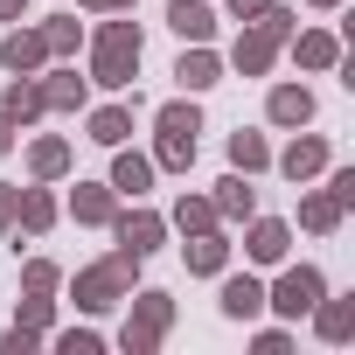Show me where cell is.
Instances as JSON below:
<instances>
[{
    "mask_svg": "<svg viewBox=\"0 0 355 355\" xmlns=\"http://www.w3.org/2000/svg\"><path fill=\"white\" fill-rule=\"evenodd\" d=\"M132 279H139V251H125V244H119L112 258L84 265L70 293H77V306H84V313H105V306H119V300L132 293Z\"/></svg>",
    "mask_w": 355,
    "mask_h": 355,
    "instance_id": "6da1fadb",
    "label": "cell"
},
{
    "mask_svg": "<svg viewBox=\"0 0 355 355\" xmlns=\"http://www.w3.org/2000/svg\"><path fill=\"white\" fill-rule=\"evenodd\" d=\"M196 132H202V112H196V105H182V98L160 105V112H153V167H174V174H182V167L196 160Z\"/></svg>",
    "mask_w": 355,
    "mask_h": 355,
    "instance_id": "7a4b0ae2",
    "label": "cell"
},
{
    "mask_svg": "<svg viewBox=\"0 0 355 355\" xmlns=\"http://www.w3.org/2000/svg\"><path fill=\"white\" fill-rule=\"evenodd\" d=\"M132 70H139V28H132V21H105L98 42H91V77H98L105 91H125Z\"/></svg>",
    "mask_w": 355,
    "mask_h": 355,
    "instance_id": "3957f363",
    "label": "cell"
},
{
    "mask_svg": "<svg viewBox=\"0 0 355 355\" xmlns=\"http://www.w3.org/2000/svg\"><path fill=\"white\" fill-rule=\"evenodd\" d=\"M286 35H293V15H286V8H265V15H258V21H251V28L237 35V49H230V63H237L244 77H265Z\"/></svg>",
    "mask_w": 355,
    "mask_h": 355,
    "instance_id": "277c9868",
    "label": "cell"
},
{
    "mask_svg": "<svg viewBox=\"0 0 355 355\" xmlns=\"http://www.w3.org/2000/svg\"><path fill=\"white\" fill-rule=\"evenodd\" d=\"M167 327H174V300H167V293H139V300H132V313H125L119 348H125V355H153Z\"/></svg>",
    "mask_w": 355,
    "mask_h": 355,
    "instance_id": "5b68a950",
    "label": "cell"
},
{
    "mask_svg": "<svg viewBox=\"0 0 355 355\" xmlns=\"http://www.w3.org/2000/svg\"><path fill=\"white\" fill-rule=\"evenodd\" d=\"M320 293H327V279H320L313 265H293V272H286V279L265 293V306H272V313H286V320H300V313H306Z\"/></svg>",
    "mask_w": 355,
    "mask_h": 355,
    "instance_id": "8992f818",
    "label": "cell"
},
{
    "mask_svg": "<svg viewBox=\"0 0 355 355\" xmlns=\"http://www.w3.org/2000/svg\"><path fill=\"white\" fill-rule=\"evenodd\" d=\"M112 230H119V244L125 251H160V237H167V216H153V209H125V216H112Z\"/></svg>",
    "mask_w": 355,
    "mask_h": 355,
    "instance_id": "52a82bcc",
    "label": "cell"
},
{
    "mask_svg": "<svg viewBox=\"0 0 355 355\" xmlns=\"http://www.w3.org/2000/svg\"><path fill=\"white\" fill-rule=\"evenodd\" d=\"M0 63H8L15 77H35V70L49 63V42H42V28H15L8 42H0Z\"/></svg>",
    "mask_w": 355,
    "mask_h": 355,
    "instance_id": "ba28073f",
    "label": "cell"
},
{
    "mask_svg": "<svg viewBox=\"0 0 355 355\" xmlns=\"http://www.w3.org/2000/svg\"><path fill=\"white\" fill-rule=\"evenodd\" d=\"M167 28L182 35V42H209L216 35V15L202 8V0H167Z\"/></svg>",
    "mask_w": 355,
    "mask_h": 355,
    "instance_id": "9c48e42d",
    "label": "cell"
},
{
    "mask_svg": "<svg viewBox=\"0 0 355 355\" xmlns=\"http://www.w3.org/2000/svg\"><path fill=\"white\" fill-rule=\"evenodd\" d=\"M286 244H293V230H286L279 216H258V223H251V237H244L251 265H279V258H286Z\"/></svg>",
    "mask_w": 355,
    "mask_h": 355,
    "instance_id": "30bf717a",
    "label": "cell"
},
{
    "mask_svg": "<svg viewBox=\"0 0 355 355\" xmlns=\"http://www.w3.org/2000/svg\"><path fill=\"white\" fill-rule=\"evenodd\" d=\"M320 167H327V139H313V132L279 153V174H286V182H306V174H320Z\"/></svg>",
    "mask_w": 355,
    "mask_h": 355,
    "instance_id": "8fae6325",
    "label": "cell"
},
{
    "mask_svg": "<svg viewBox=\"0 0 355 355\" xmlns=\"http://www.w3.org/2000/svg\"><path fill=\"white\" fill-rule=\"evenodd\" d=\"M265 112H272V125H306V119H313V91H306V84H279V91L265 98Z\"/></svg>",
    "mask_w": 355,
    "mask_h": 355,
    "instance_id": "7c38bea8",
    "label": "cell"
},
{
    "mask_svg": "<svg viewBox=\"0 0 355 355\" xmlns=\"http://www.w3.org/2000/svg\"><path fill=\"white\" fill-rule=\"evenodd\" d=\"M223 313H230V320H258V313H265V286H258L251 272L223 279Z\"/></svg>",
    "mask_w": 355,
    "mask_h": 355,
    "instance_id": "4fadbf2b",
    "label": "cell"
},
{
    "mask_svg": "<svg viewBox=\"0 0 355 355\" xmlns=\"http://www.w3.org/2000/svg\"><path fill=\"white\" fill-rule=\"evenodd\" d=\"M306 313H313L320 341H348V334H355V300H327V293H320V300H313Z\"/></svg>",
    "mask_w": 355,
    "mask_h": 355,
    "instance_id": "5bb4252c",
    "label": "cell"
},
{
    "mask_svg": "<svg viewBox=\"0 0 355 355\" xmlns=\"http://www.w3.org/2000/svg\"><path fill=\"white\" fill-rule=\"evenodd\" d=\"M174 77H182V91H209V84L223 77V63H216V49H209V42H196L182 63H174Z\"/></svg>",
    "mask_w": 355,
    "mask_h": 355,
    "instance_id": "9a60e30c",
    "label": "cell"
},
{
    "mask_svg": "<svg viewBox=\"0 0 355 355\" xmlns=\"http://www.w3.org/2000/svg\"><path fill=\"white\" fill-rule=\"evenodd\" d=\"M70 209H77V223H112V216H119V189H98V182H77Z\"/></svg>",
    "mask_w": 355,
    "mask_h": 355,
    "instance_id": "2e32d148",
    "label": "cell"
},
{
    "mask_svg": "<svg viewBox=\"0 0 355 355\" xmlns=\"http://www.w3.org/2000/svg\"><path fill=\"white\" fill-rule=\"evenodd\" d=\"M0 112H8L15 125L42 119V112H49V105H42V84H35V77H15V84H8V98H0Z\"/></svg>",
    "mask_w": 355,
    "mask_h": 355,
    "instance_id": "e0dca14e",
    "label": "cell"
},
{
    "mask_svg": "<svg viewBox=\"0 0 355 355\" xmlns=\"http://www.w3.org/2000/svg\"><path fill=\"white\" fill-rule=\"evenodd\" d=\"M293 56H300V70H334V63H341V42H334L327 28H306V35L293 42Z\"/></svg>",
    "mask_w": 355,
    "mask_h": 355,
    "instance_id": "ac0fdd59",
    "label": "cell"
},
{
    "mask_svg": "<svg viewBox=\"0 0 355 355\" xmlns=\"http://www.w3.org/2000/svg\"><path fill=\"white\" fill-rule=\"evenodd\" d=\"M223 265H230V244H223L216 230H202V237H189V272H196V279H216Z\"/></svg>",
    "mask_w": 355,
    "mask_h": 355,
    "instance_id": "d6986e66",
    "label": "cell"
},
{
    "mask_svg": "<svg viewBox=\"0 0 355 355\" xmlns=\"http://www.w3.org/2000/svg\"><path fill=\"white\" fill-rule=\"evenodd\" d=\"M112 189H119V196H146V189H153V160H146V153H119V160H112Z\"/></svg>",
    "mask_w": 355,
    "mask_h": 355,
    "instance_id": "ffe728a7",
    "label": "cell"
},
{
    "mask_svg": "<svg viewBox=\"0 0 355 355\" xmlns=\"http://www.w3.org/2000/svg\"><path fill=\"white\" fill-rule=\"evenodd\" d=\"M35 84H42V105L49 112H77L84 105V77L77 70H56V77H35Z\"/></svg>",
    "mask_w": 355,
    "mask_h": 355,
    "instance_id": "44dd1931",
    "label": "cell"
},
{
    "mask_svg": "<svg viewBox=\"0 0 355 355\" xmlns=\"http://www.w3.org/2000/svg\"><path fill=\"white\" fill-rule=\"evenodd\" d=\"M125 132H132V105H98L91 112V139L98 146H125Z\"/></svg>",
    "mask_w": 355,
    "mask_h": 355,
    "instance_id": "7402d4cb",
    "label": "cell"
},
{
    "mask_svg": "<svg viewBox=\"0 0 355 355\" xmlns=\"http://www.w3.org/2000/svg\"><path fill=\"white\" fill-rule=\"evenodd\" d=\"M15 223H21L28 237H42V230L56 223V196H49V189H21V209H15Z\"/></svg>",
    "mask_w": 355,
    "mask_h": 355,
    "instance_id": "603a6c76",
    "label": "cell"
},
{
    "mask_svg": "<svg viewBox=\"0 0 355 355\" xmlns=\"http://www.w3.org/2000/svg\"><path fill=\"white\" fill-rule=\"evenodd\" d=\"M63 167H70V139H35L28 146V174H35V182H56Z\"/></svg>",
    "mask_w": 355,
    "mask_h": 355,
    "instance_id": "cb8c5ba5",
    "label": "cell"
},
{
    "mask_svg": "<svg viewBox=\"0 0 355 355\" xmlns=\"http://www.w3.org/2000/svg\"><path fill=\"white\" fill-rule=\"evenodd\" d=\"M209 202H216V216H230V223L258 209V196H251V182H244V174H230V182H216V196H209Z\"/></svg>",
    "mask_w": 355,
    "mask_h": 355,
    "instance_id": "d4e9b609",
    "label": "cell"
},
{
    "mask_svg": "<svg viewBox=\"0 0 355 355\" xmlns=\"http://www.w3.org/2000/svg\"><path fill=\"white\" fill-rule=\"evenodd\" d=\"M174 223H182V237H202V230H216V202L209 196H182L174 202Z\"/></svg>",
    "mask_w": 355,
    "mask_h": 355,
    "instance_id": "484cf974",
    "label": "cell"
},
{
    "mask_svg": "<svg viewBox=\"0 0 355 355\" xmlns=\"http://www.w3.org/2000/svg\"><path fill=\"white\" fill-rule=\"evenodd\" d=\"M230 167L237 174H258V167H272V146L258 132H230Z\"/></svg>",
    "mask_w": 355,
    "mask_h": 355,
    "instance_id": "4316f807",
    "label": "cell"
},
{
    "mask_svg": "<svg viewBox=\"0 0 355 355\" xmlns=\"http://www.w3.org/2000/svg\"><path fill=\"white\" fill-rule=\"evenodd\" d=\"M300 223H306V230H320V237H327V230H334V223H341V202H334V189H320V196H306V202H300Z\"/></svg>",
    "mask_w": 355,
    "mask_h": 355,
    "instance_id": "83f0119b",
    "label": "cell"
},
{
    "mask_svg": "<svg viewBox=\"0 0 355 355\" xmlns=\"http://www.w3.org/2000/svg\"><path fill=\"white\" fill-rule=\"evenodd\" d=\"M42 42H49V56H70V49H77V15H56V21H42Z\"/></svg>",
    "mask_w": 355,
    "mask_h": 355,
    "instance_id": "f1b7e54d",
    "label": "cell"
},
{
    "mask_svg": "<svg viewBox=\"0 0 355 355\" xmlns=\"http://www.w3.org/2000/svg\"><path fill=\"white\" fill-rule=\"evenodd\" d=\"M56 286H63V272H56L49 258H28V265H21V293H56Z\"/></svg>",
    "mask_w": 355,
    "mask_h": 355,
    "instance_id": "f546056e",
    "label": "cell"
},
{
    "mask_svg": "<svg viewBox=\"0 0 355 355\" xmlns=\"http://www.w3.org/2000/svg\"><path fill=\"white\" fill-rule=\"evenodd\" d=\"M21 327L28 334H49V293H28L21 300Z\"/></svg>",
    "mask_w": 355,
    "mask_h": 355,
    "instance_id": "4dcf8cb0",
    "label": "cell"
},
{
    "mask_svg": "<svg viewBox=\"0 0 355 355\" xmlns=\"http://www.w3.org/2000/svg\"><path fill=\"white\" fill-rule=\"evenodd\" d=\"M56 348L63 355H98V334L91 327H70V334H56Z\"/></svg>",
    "mask_w": 355,
    "mask_h": 355,
    "instance_id": "1f68e13d",
    "label": "cell"
},
{
    "mask_svg": "<svg viewBox=\"0 0 355 355\" xmlns=\"http://www.w3.org/2000/svg\"><path fill=\"white\" fill-rule=\"evenodd\" d=\"M35 341H42V334H28V327H15L8 341H0V355H35Z\"/></svg>",
    "mask_w": 355,
    "mask_h": 355,
    "instance_id": "d6a6232c",
    "label": "cell"
},
{
    "mask_svg": "<svg viewBox=\"0 0 355 355\" xmlns=\"http://www.w3.org/2000/svg\"><path fill=\"white\" fill-rule=\"evenodd\" d=\"M286 348H293L286 327H265V334H258V355H286Z\"/></svg>",
    "mask_w": 355,
    "mask_h": 355,
    "instance_id": "836d02e7",
    "label": "cell"
},
{
    "mask_svg": "<svg viewBox=\"0 0 355 355\" xmlns=\"http://www.w3.org/2000/svg\"><path fill=\"white\" fill-rule=\"evenodd\" d=\"M327 189H334V202L348 209V202H355V167H341V174H334V182H327Z\"/></svg>",
    "mask_w": 355,
    "mask_h": 355,
    "instance_id": "e575fe53",
    "label": "cell"
},
{
    "mask_svg": "<svg viewBox=\"0 0 355 355\" xmlns=\"http://www.w3.org/2000/svg\"><path fill=\"white\" fill-rule=\"evenodd\" d=\"M15 209H21V189H0V230H15Z\"/></svg>",
    "mask_w": 355,
    "mask_h": 355,
    "instance_id": "d590c367",
    "label": "cell"
},
{
    "mask_svg": "<svg viewBox=\"0 0 355 355\" xmlns=\"http://www.w3.org/2000/svg\"><path fill=\"white\" fill-rule=\"evenodd\" d=\"M265 8H272V0H230V15H237V21H258Z\"/></svg>",
    "mask_w": 355,
    "mask_h": 355,
    "instance_id": "8d00e7d4",
    "label": "cell"
},
{
    "mask_svg": "<svg viewBox=\"0 0 355 355\" xmlns=\"http://www.w3.org/2000/svg\"><path fill=\"white\" fill-rule=\"evenodd\" d=\"M77 8H91V15H119V8H132V0H77Z\"/></svg>",
    "mask_w": 355,
    "mask_h": 355,
    "instance_id": "74e56055",
    "label": "cell"
},
{
    "mask_svg": "<svg viewBox=\"0 0 355 355\" xmlns=\"http://www.w3.org/2000/svg\"><path fill=\"white\" fill-rule=\"evenodd\" d=\"M21 8H28V0H0V21H21Z\"/></svg>",
    "mask_w": 355,
    "mask_h": 355,
    "instance_id": "f35d334b",
    "label": "cell"
},
{
    "mask_svg": "<svg viewBox=\"0 0 355 355\" xmlns=\"http://www.w3.org/2000/svg\"><path fill=\"white\" fill-rule=\"evenodd\" d=\"M8 146H15V119H8V112H0V153H8Z\"/></svg>",
    "mask_w": 355,
    "mask_h": 355,
    "instance_id": "ab89813d",
    "label": "cell"
},
{
    "mask_svg": "<svg viewBox=\"0 0 355 355\" xmlns=\"http://www.w3.org/2000/svg\"><path fill=\"white\" fill-rule=\"evenodd\" d=\"M313 8H341V0H313Z\"/></svg>",
    "mask_w": 355,
    "mask_h": 355,
    "instance_id": "60d3db41",
    "label": "cell"
}]
</instances>
